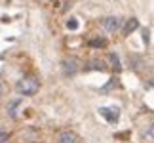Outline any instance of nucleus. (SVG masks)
I'll list each match as a JSON object with an SVG mask.
<instances>
[{"label": "nucleus", "instance_id": "f257e3e1", "mask_svg": "<svg viewBox=\"0 0 154 143\" xmlns=\"http://www.w3.org/2000/svg\"><path fill=\"white\" fill-rule=\"evenodd\" d=\"M17 92L21 95H34L40 90V82L36 76H23V78L17 82Z\"/></svg>", "mask_w": 154, "mask_h": 143}, {"label": "nucleus", "instance_id": "f03ea898", "mask_svg": "<svg viewBox=\"0 0 154 143\" xmlns=\"http://www.w3.org/2000/svg\"><path fill=\"white\" fill-rule=\"evenodd\" d=\"M61 69H63V75L65 76H72L78 73L80 69V59L78 57H65L63 63H61Z\"/></svg>", "mask_w": 154, "mask_h": 143}, {"label": "nucleus", "instance_id": "7ed1b4c3", "mask_svg": "<svg viewBox=\"0 0 154 143\" xmlns=\"http://www.w3.org/2000/svg\"><path fill=\"white\" fill-rule=\"evenodd\" d=\"M103 25H105V29H106L109 33H116L118 29L122 27V19H120V17H114V15H112V17H106V19L103 21Z\"/></svg>", "mask_w": 154, "mask_h": 143}, {"label": "nucleus", "instance_id": "20e7f679", "mask_svg": "<svg viewBox=\"0 0 154 143\" xmlns=\"http://www.w3.org/2000/svg\"><path fill=\"white\" fill-rule=\"evenodd\" d=\"M99 113H101L109 122H116L118 120V109L116 107H103V109H99Z\"/></svg>", "mask_w": 154, "mask_h": 143}, {"label": "nucleus", "instance_id": "39448f33", "mask_svg": "<svg viewBox=\"0 0 154 143\" xmlns=\"http://www.w3.org/2000/svg\"><path fill=\"white\" fill-rule=\"evenodd\" d=\"M57 143H78V135L74 132H61L57 138Z\"/></svg>", "mask_w": 154, "mask_h": 143}, {"label": "nucleus", "instance_id": "423d86ee", "mask_svg": "<svg viewBox=\"0 0 154 143\" xmlns=\"http://www.w3.org/2000/svg\"><path fill=\"white\" fill-rule=\"evenodd\" d=\"M137 27H139V21L135 19V17H131V19H128V23L124 25L122 33H124V34H131V33H133V31H135Z\"/></svg>", "mask_w": 154, "mask_h": 143}, {"label": "nucleus", "instance_id": "0eeeda50", "mask_svg": "<svg viewBox=\"0 0 154 143\" xmlns=\"http://www.w3.org/2000/svg\"><path fill=\"white\" fill-rule=\"evenodd\" d=\"M109 63H110V67L120 69V59H118L116 53H110V56H109Z\"/></svg>", "mask_w": 154, "mask_h": 143}, {"label": "nucleus", "instance_id": "6e6552de", "mask_svg": "<svg viewBox=\"0 0 154 143\" xmlns=\"http://www.w3.org/2000/svg\"><path fill=\"white\" fill-rule=\"evenodd\" d=\"M90 46H91V48H105V46H106V40H105V38H95V40H90Z\"/></svg>", "mask_w": 154, "mask_h": 143}, {"label": "nucleus", "instance_id": "1a4fd4ad", "mask_svg": "<svg viewBox=\"0 0 154 143\" xmlns=\"http://www.w3.org/2000/svg\"><path fill=\"white\" fill-rule=\"evenodd\" d=\"M88 71L90 69H93V71H105V63L103 61H91V65L90 67H86Z\"/></svg>", "mask_w": 154, "mask_h": 143}, {"label": "nucleus", "instance_id": "9d476101", "mask_svg": "<svg viewBox=\"0 0 154 143\" xmlns=\"http://www.w3.org/2000/svg\"><path fill=\"white\" fill-rule=\"evenodd\" d=\"M8 139H10V135L4 130H0V143H8Z\"/></svg>", "mask_w": 154, "mask_h": 143}, {"label": "nucleus", "instance_id": "9b49d317", "mask_svg": "<svg viewBox=\"0 0 154 143\" xmlns=\"http://www.w3.org/2000/svg\"><path fill=\"white\" fill-rule=\"evenodd\" d=\"M67 27H69V29H76V27H78V23L72 19V21H69V23H67Z\"/></svg>", "mask_w": 154, "mask_h": 143}, {"label": "nucleus", "instance_id": "f8f14e48", "mask_svg": "<svg viewBox=\"0 0 154 143\" xmlns=\"http://www.w3.org/2000/svg\"><path fill=\"white\" fill-rule=\"evenodd\" d=\"M149 135H150V138H154V124L149 128Z\"/></svg>", "mask_w": 154, "mask_h": 143}, {"label": "nucleus", "instance_id": "ddd939ff", "mask_svg": "<svg viewBox=\"0 0 154 143\" xmlns=\"http://www.w3.org/2000/svg\"><path fill=\"white\" fill-rule=\"evenodd\" d=\"M0 95H2V86H0Z\"/></svg>", "mask_w": 154, "mask_h": 143}]
</instances>
